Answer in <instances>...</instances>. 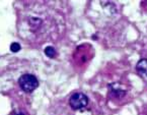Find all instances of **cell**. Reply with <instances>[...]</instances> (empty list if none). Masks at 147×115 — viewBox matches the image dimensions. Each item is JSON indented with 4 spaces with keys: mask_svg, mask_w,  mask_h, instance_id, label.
Returning <instances> with one entry per match:
<instances>
[{
    "mask_svg": "<svg viewBox=\"0 0 147 115\" xmlns=\"http://www.w3.org/2000/svg\"><path fill=\"white\" fill-rule=\"evenodd\" d=\"M88 104V98L83 93H75L70 97L69 105L74 110H79L81 108H84Z\"/></svg>",
    "mask_w": 147,
    "mask_h": 115,
    "instance_id": "2",
    "label": "cell"
},
{
    "mask_svg": "<svg viewBox=\"0 0 147 115\" xmlns=\"http://www.w3.org/2000/svg\"><path fill=\"white\" fill-rule=\"evenodd\" d=\"M136 69L140 74H143V76H147V59L146 58L140 59V60L137 62Z\"/></svg>",
    "mask_w": 147,
    "mask_h": 115,
    "instance_id": "3",
    "label": "cell"
},
{
    "mask_svg": "<svg viewBox=\"0 0 147 115\" xmlns=\"http://www.w3.org/2000/svg\"><path fill=\"white\" fill-rule=\"evenodd\" d=\"M45 54L47 55L48 57L53 58V57H55V55H56V50H55L52 46H48V47L45 48Z\"/></svg>",
    "mask_w": 147,
    "mask_h": 115,
    "instance_id": "4",
    "label": "cell"
},
{
    "mask_svg": "<svg viewBox=\"0 0 147 115\" xmlns=\"http://www.w3.org/2000/svg\"><path fill=\"white\" fill-rule=\"evenodd\" d=\"M20 45L18 43H12L10 45V50L12 51V52H18V51L20 50Z\"/></svg>",
    "mask_w": 147,
    "mask_h": 115,
    "instance_id": "5",
    "label": "cell"
},
{
    "mask_svg": "<svg viewBox=\"0 0 147 115\" xmlns=\"http://www.w3.org/2000/svg\"><path fill=\"white\" fill-rule=\"evenodd\" d=\"M18 84H20V88L26 93H30L34 90H36L39 86V80L34 74L26 73L22 76L18 80Z\"/></svg>",
    "mask_w": 147,
    "mask_h": 115,
    "instance_id": "1",
    "label": "cell"
}]
</instances>
